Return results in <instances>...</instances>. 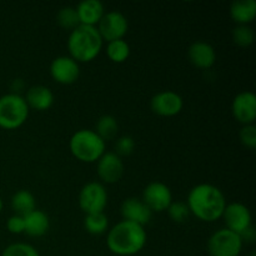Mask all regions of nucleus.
I'll return each instance as SVG.
<instances>
[{
    "instance_id": "19",
    "label": "nucleus",
    "mask_w": 256,
    "mask_h": 256,
    "mask_svg": "<svg viewBox=\"0 0 256 256\" xmlns=\"http://www.w3.org/2000/svg\"><path fill=\"white\" fill-rule=\"evenodd\" d=\"M25 230L24 232L32 238H40L49 232L50 220L49 216L42 210L35 209L30 214L24 216Z\"/></svg>"
},
{
    "instance_id": "14",
    "label": "nucleus",
    "mask_w": 256,
    "mask_h": 256,
    "mask_svg": "<svg viewBox=\"0 0 256 256\" xmlns=\"http://www.w3.org/2000/svg\"><path fill=\"white\" fill-rule=\"evenodd\" d=\"M232 112L242 125H252L256 120V96L252 92H242L234 98Z\"/></svg>"
},
{
    "instance_id": "26",
    "label": "nucleus",
    "mask_w": 256,
    "mask_h": 256,
    "mask_svg": "<svg viewBox=\"0 0 256 256\" xmlns=\"http://www.w3.org/2000/svg\"><path fill=\"white\" fill-rule=\"evenodd\" d=\"M254 30L249 25H238L232 30V40L236 45L242 48H248L254 42Z\"/></svg>"
},
{
    "instance_id": "31",
    "label": "nucleus",
    "mask_w": 256,
    "mask_h": 256,
    "mask_svg": "<svg viewBox=\"0 0 256 256\" xmlns=\"http://www.w3.org/2000/svg\"><path fill=\"white\" fill-rule=\"evenodd\" d=\"M6 229L12 234H22L25 230L24 216H20V215L10 216L6 222Z\"/></svg>"
},
{
    "instance_id": "29",
    "label": "nucleus",
    "mask_w": 256,
    "mask_h": 256,
    "mask_svg": "<svg viewBox=\"0 0 256 256\" xmlns=\"http://www.w3.org/2000/svg\"><path fill=\"white\" fill-rule=\"evenodd\" d=\"M114 148H115L114 152L118 155V156H120V158L129 156V155L134 152L135 142L132 136H128V135H125V136L119 138V139L116 140Z\"/></svg>"
},
{
    "instance_id": "23",
    "label": "nucleus",
    "mask_w": 256,
    "mask_h": 256,
    "mask_svg": "<svg viewBox=\"0 0 256 256\" xmlns=\"http://www.w3.org/2000/svg\"><path fill=\"white\" fill-rule=\"evenodd\" d=\"M109 226V220L104 212H95L86 214L84 219V228L89 234L102 235L104 234Z\"/></svg>"
},
{
    "instance_id": "10",
    "label": "nucleus",
    "mask_w": 256,
    "mask_h": 256,
    "mask_svg": "<svg viewBox=\"0 0 256 256\" xmlns=\"http://www.w3.org/2000/svg\"><path fill=\"white\" fill-rule=\"evenodd\" d=\"M222 219L224 220L226 229L239 235L252 226V212L249 208L242 202L226 204Z\"/></svg>"
},
{
    "instance_id": "30",
    "label": "nucleus",
    "mask_w": 256,
    "mask_h": 256,
    "mask_svg": "<svg viewBox=\"0 0 256 256\" xmlns=\"http://www.w3.org/2000/svg\"><path fill=\"white\" fill-rule=\"evenodd\" d=\"M240 142L242 145L249 149H255L256 148V126L254 124L244 125L240 130Z\"/></svg>"
},
{
    "instance_id": "9",
    "label": "nucleus",
    "mask_w": 256,
    "mask_h": 256,
    "mask_svg": "<svg viewBox=\"0 0 256 256\" xmlns=\"http://www.w3.org/2000/svg\"><path fill=\"white\" fill-rule=\"evenodd\" d=\"M142 200L152 212H166L172 202L170 188L162 182H152L145 186Z\"/></svg>"
},
{
    "instance_id": "24",
    "label": "nucleus",
    "mask_w": 256,
    "mask_h": 256,
    "mask_svg": "<svg viewBox=\"0 0 256 256\" xmlns=\"http://www.w3.org/2000/svg\"><path fill=\"white\" fill-rule=\"evenodd\" d=\"M106 55L112 62L122 64L130 56V46L124 39L109 42L106 45Z\"/></svg>"
},
{
    "instance_id": "11",
    "label": "nucleus",
    "mask_w": 256,
    "mask_h": 256,
    "mask_svg": "<svg viewBox=\"0 0 256 256\" xmlns=\"http://www.w3.org/2000/svg\"><path fill=\"white\" fill-rule=\"evenodd\" d=\"M182 106H184L182 98L172 90L158 92L150 100V108L159 116H175L182 112Z\"/></svg>"
},
{
    "instance_id": "8",
    "label": "nucleus",
    "mask_w": 256,
    "mask_h": 256,
    "mask_svg": "<svg viewBox=\"0 0 256 256\" xmlns=\"http://www.w3.org/2000/svg\"><path fill=\"white\" fill-rule=\"evenodd\" d=\"M100 36L104 42H114V40L124 39L129 29V22L126 16L122 12L112 10L105 12L104 16L99 22L96 26Z\"/></svg>"
},
{
    "instance_id": "25",
    "label": "nucleus",
    "mask_w": 256,
    "mask_h": 256,
    "mask_svg": "<svg viewBox=\"0 0 256 256\" xmlns=\"http://www.w3.org/2000/svg\"><path fill=\"white\" fill-rule=\"evenodd\" d=\"M56 22L62 29L70 30V32L80 25L76 9L72 6L62 8L56 14Z\"/></svg>"
},
{
    "instance_id": "3",
    "label": "nucleus",
    "mask_w": 256,
    "mask_h": 256,
    "mask_svg": "<svg viewBox=\"0 0 256 256\" xmlns=\"http://www.w3.org/2000/svg\"><path fill=\"white\" fill-rule=\"evenodd\" d=\"M104 40L96 26L79 25L70 32L68 38V50L70 58L78 62H92L102 49Z\"/></svg>"
},
{
    "instance_id": "7",
    "label": "nucleus",
    "mask_w": 256,
    "mask_h": 256,
    "mask_svg": "<svg viewBox=\"0 0 256 256\" xmlns=\"http://www.w3.org/2000/svg\"><path fill=\"white\" fill-rule=\"evenodd\" d=\"M108 204V192L104 184L90 182L82 188L79 194V206L86 214L104 212Z\"/></svg>"
},
{
    "instance_id": "32",
    "label": "nucleus",
    "mask_w": 256,
    "mask_h": 256,
    "mask_svg": "<svg viewBox=\"0 0 256 256\" xmlns=\"http://www.w3.org/2000/svg\"><path fill=\"white\" fill-rule=\"evenodd\" d=\"M2 198H0V212H2Z\"/></svg>"
},
{
    "instance_id": "28",
    "label": "nucleus",
    "mask_w": 256,
    "mask_h": 256,
    "mask_svg": "<svg viewBox=\"0 0 256 256\" xmlns=\"http://www.w3.org/2000/svg\"><path fill=\"white\" fill-rule=\"evenodd\" d=\"M2 256H40L38 250L30 244L25 242H15L4 249Z\"/></svg>"
},
{
    "instance_id": "13",
    "label": "nucleus",
    "mask_w": 256,
    "mask_h": 256,
    "mask_svg": "<svg viewBox=\"0 0 256 256\" xmlns=\"http://www.w3.org/2000/svg\"><path fill=\"white\" fill-rule=\"evenodd\" d=\"M50 75L62 85L74 84L80 75L79 62L70 56H58L50 64Z\"/></svg>"
},
{
    "instance_id": "18",
    "label": "nucleus",
    "mask_w": 256,
    "mask_h": 256,
    "mask_svg": "<svg viewBox=\"0 0 256 256\" xmlns=\"http://www.w3.org/2000/svg\"><path fill=\"white\" fill-rule=\"evenodd\" d=\"M24 99L29 109L36 110V112L49 110L54 104V94L49 88L44 85H35L30 88Z\"/></svg>"
},
{
    "instance_id": "22",
    "label": "nucleus",
    "mask_w": 256,
    "mask_h": 256,
    "mask_svg": "<svg viewBox=\"0 0 256 256\" xmlns=\"http://www.w3.org/2000/svg\"><path fill=\"white\" fill-rule=\"evenodd\" d=\"M94 132L106 142V140H112L116 136L119 132V125L112 115H102L96 122Z\"/></svg>"
},
{
    "instance_id": "16",
    "label": "nucleus",
    "mask_w": 256,
    "mask_h": 256,
    "mask_svg": "<svg viewBox=\"0 0 256 256\" xmlns=\"http://www.w3.org/2000/svg\"><path fill=\"white\" fill-rule=\"evenodd\" d=\"M190 62L199 69L208 70L216 62V52L212 45L206 42H192L188 50Z\"/></svg>"
},
{
    "instance_id": "20",
    "label": "nucleus",
    "mask_w": 256,
    "mask_h": 256,
    "mask_svg": "<svg viewBox=\"0 0 256 256\" xmlns=\"http://www.w3.org/2000/svg\"><path fill=\"white\" fill-rule=\"evenodd\" d=\"M230 16L238 25H249L256 16V2L235 0L230 5Z\"/></svg>"
},
{
    "instance_id": "4",
    "label": "nucleus",
    "mask_w": 256,
    "mask_h": 256,
    "mask_svg": "<svg viewBox=\"0 0 256 256\" xmlns=\"http://www.w3.org/2000/svg\"><path fill=\"white\" fill-rule=\"evenodd\" d=\"M72 156L82 162H96L104 155L106 142L92 129H80L69 142Z\"/></svg>"
},
{
    "instance_id": "12",
    "label": "nucleus",
    "mask_w": 256,
    "mask_h": 256,
    "mask_svg": "<svg viewBox=\"0 0 256 256\" xmlns=\"http://www.w3.org/2000/svg\"><path fill=\"white\" fill-rule=\"evenodd\" d=\"M96 172L104 184H115L124 174V162L114 152H105L96 162Z\"/></svg>"
},
{
    "instance_id": "1",
    "label": "nucleus",
    "mask_w": 256,
    "mask_h": 256,
    "mask_svg": "<svg viewBox=\"0 0 256 256\" xmlns=\"http://www.w3.org/2000/svg\"><path fill=\"white\" fill-rule=\"evenodd\" d=\"M186 205L190 214L202 222H212L222 219L226 199L224 192L215 185L199 184L189 192Z\"/></svg>"
},
{
    "instance_id": "5",
    "label": "nucleus",
    "mask_w": 256,
    "mask_h": 256,
    "mask_svg": "<svg viewBox=\"0 0 256 256\" xmlns=\"http://www.w3.org/2000/svg\"><path fill=\"white\" fill-rule=\"evenodd\" d=\"M29 106L24 96L10 92L0 96V128L14 130L24 125L29 118Z\"/></svg>"
},
{
    "instance_id": "6",
    "label": "nucleus",
    "mask_w": 256,
    "mask_h": 256,
    "mask_svg": "<svg viewBox=\"0 0 256 256\" xmlns=\"http://www.w3.org/2000/svg\"><path fill=\"white\" fill-rule=\"evenodd\" d=\"M242 240L239 234L226 229H219L208 240L210 256H239L242 249Z\"/></svg>"
},
{
    "instance_id": "21",
    "label": "nucleus",
    "mask_w": 256,
    "mask_h": 256,
    "mask_svg": "<svg viewBox=\"0 0 256 256\" xmlns=\"http://www.w3.org/2000/svg\"><path fill=\"white\" fill-rule=\"evenodd\" d=\"M12 209L14 210L15 215L25 216L36 209V202L34 195L28 190H19L15 192L12 198Z\"/></svg>"
},
{
    "instance_id": "2",
    "label": "nucleus",
    "mask_w": 256,
    "mask_h": 256,
    "mask_svg": "<svg viewBox=\"0 0 256 256\" xmlns=\"http://www.w3.org/2000/svg\"><path fill=\"white\" fill-rule=\"evenodd\" d=\"M148 235L144 226L122 220L108 232V249L115 255L132 256L144 249Z\"/></svg>"
},
{
    "instance_id": "15",
    "label": "nucleus",
    "mask_w": 256,
    "mask_h": 256,
    "mask_svg": "<svg viewBox=\"0 0 256 256\" xmlns=\"http://www.w3.org/2000/svg\"><path fill=\"white\" fill-rule=\"evenodd\" d=\"M120 212H122V220L135 222L142 226L149 224L152 216V210L144 204L142 199H136V198L125 199L120 208Z\"/></svg>"
},
{
    "instance_id": "27",
    "label": "nucleus",
    "mask_w": 256,
    "mask_h": 256,
    "mask_svg": "<svg viewBox=\"0 0 256 256\" xmlns=\"http://www.w3.org/2000/svg\"><path fill=\"white\" fill-rule=\"evenodd\" d=\"M166 212L174 222H184L190 216V210L184 202H172Z\"/></svg>"
},
{
    "instance_id": "17",
    "label": "nucleus",
    "mask_w": 256,
    "mask_h": 256,
    "mask_svg": "<svg viewBox=\"0 0 256 256\" xmlns=\"http://www.w3.org/2000/svg\"><path fill=\"white\" fill-rule=\"evenodd\" d=\"M75 9L80 25H86V26H98L105 14L104 5L100 0H82Z\"/></svg>"
}]
</instances>
